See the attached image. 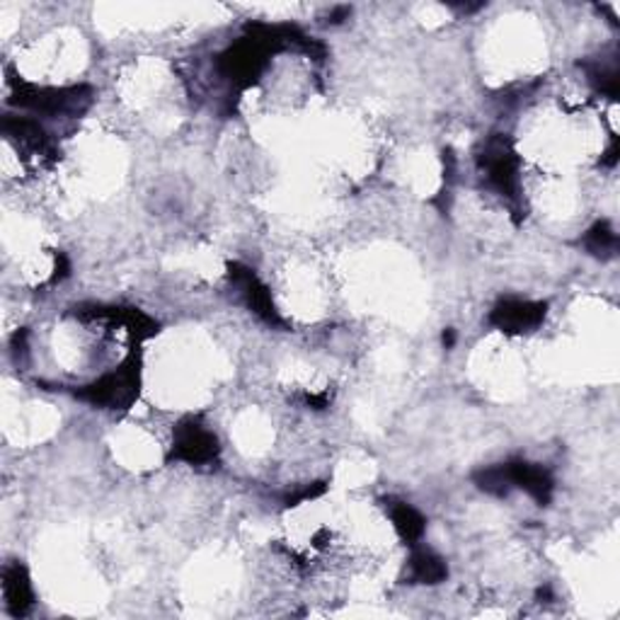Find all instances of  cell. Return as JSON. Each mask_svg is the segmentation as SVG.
Returning a JSON list of instances; mask_svg holds the SVG:
<instances>
[{
    "mask_svg": "<svg viewBox=\"0 0 620 620\" xmlns=\"http://www.w3.org/2000/svg\"><path fill=\"white\" fill-rule=\"evenodd\" d=\"M478 488L490 494H509V490H524L539 504H548L553 497V478L551 472L526 460H509L502 466L485 468L476 476Z\"/></svg>",
    "mask_w": 620,
    "mask_h": 620,
    "instance_id": "1",
    "label": "cell"
},
{
    "mask_svg": "<svg viewBox=\"0 0 620 620\" xmlns=\"http://www.w3.org/2000/svg\"><path fill=\"white\" fill-rule=\"evenodd\" d=\"M139 385H141V367L139 359L131 357L124 367L102 376L100 381L80 388L76 395L88 400V403L97 407L124 410L139 398Z\"/></svg>",
    "mask_w": 620,
    "mask_h": 620,
    "instance_id": "2",
    "label": "cell"
},
{
    "mask_svg": "<svg viewBox=\"0 0 620 620\" xmlns=\"http://www.w3.org/2000/svg\"><path fill=\"white\" fill-rule=\"evenodd\" d=\"M15 102L42 115L78 117L90 107L93 90L85 88V85H78V88H34V85L20 83L15 90Z\"/></svg>",
    "mask_w": 620,
    "mask_h": 620,
    "instance_id": "3",
    "label": "cell"
},
{
    "mask_svg": "<svg viewBox=\"0 0 620 620\" xmlns=\"http://www.w3.org/2000/svg\"><path fill=\"white\" fill-rule=\"evenodd\" d=\"M480 167L492 189L512 202L519 199V157L504 137H494L485 143Z\"/></svg>",
    "mask_w": 620,
    "mask_h": 620,
    "instance_id": "4",
    "label": "cell"
},
{
    "mask_svg": "<svg viewBox=\"0 0 620 620\" xmlns=\"http://www.w3.org/2000/svg\"><path fill=\"white\" fill-rule=\"evenodd\" d=\"M228 274H230V282H233L236 289L240 291L242 301H246V306L254 315H258L260 320H264L267 325H274V327H284V320H282V315H279L276 306H274L270 289H267L260 282V276L254 274L250 267L233 262V264L228 267Z\"/></svg>",
    "mask_w": 620,
    "mask_h": 620,
    "instance_id": "5",
    "label": "cell"
},
{
    "mask_svg": "<svg viewBox=\"0 0 620 620\" xmlns=\"http://www.w3.org/2000/svg\"><path fill=\"white\" fill-rule=\"evenodd\" d=\"M173 456L189 466H209L218 456V439L197 420H185L175 429Z\"/></svg>",
    "mask_w": 620,
    "mask_h": 620,
    "instance_id": "6",
    "label": "cell"
},
{
    "mask_svg": "<svg viewBox=\"0 0 620 620\" xmlns=\"http://www.w3.org/2000/svg\"><path fill=\"white\" fill-rule=\"evenodd\" d=\"M545 320V303L539 301H502L490 313V323L507 335H521Z\"/></svg>",
    "mask_w": 620,
    "mask_h": 620,
    "instance_id": "7",
    "label": "cell"
},
{
    "mask_svg": "<svg viewBox=\"0 0 620 620\" xmlns=\"http://www.w3.org/2000/svg\"><path fill=\"white\" fill-rule=\"evenodd\" d=\"M3 597L10 613L22 616L30 611V606L34 601L30 577L24 573L22 565H8L3 573Z\"/></svg>",
    "mask_w": 620,
    "mask_h": 620,
    "instance_id": "8",
    "label": "cell"
},
{
    "mask_svg": "<svg viewBox=\"0 0 620 620\" xmlns=\"http://www.w3.org/2000/svg\"><path fill=\"white\" fill-rule=\"evenodd\" d=\"M448 575V567L439 555L432 553L429 548H417L412 545V557H410V581L415 585H439Z\"/></svg>",
    "mask_w": 620,
    "mask_h": 620,
    "instance_id": "9",
    "label": "cell"
},
{
    "mask_svg": "<svg viewBox=\"0 0 620 620\" xmlns=\"http://www.w3.org/2000/svg\"><path fill=\"white\" fill-rule=\"evenodd\" d=\"M385 512L391 514L395 531L407 545H417L422 541L424 529H427V521H424V516L417 512L415 507L391 500V502H385Z\"/></svg>",
    "mask_w": 620,
    "mask_h": 620,
    "instance_id": "10",
    "label": "cell"
},
{
    "mask_svg": "<svg viewBox=\"0 0 620 620\" xmlns=\"http://www.w3.org/2000/svg\"><path fill=\"white\" fill-rule=\"evenodd\" d=\"M585 246L589 248V252L599 254V258H611V254L618 250V236L609 221H599L597 226H591L587 230Z\"/></svg>",
    "mask_w": 620,
    "mask_h": 620,
    "instance_id": "11",
    "label": "cell"
},
{
    "mask_svg": "<svg viewBox=\"0 0 620 620\" xmlns=\"http://www.w3.org/2000/svg\"><path fill=\"white\" fill-rule=\"evenodd\" d=\"M589 80L597 85V90L609 95L611 100L618 97V70L616 68H606V66H587Z\"/></svg>",
    "mask_w": 620,
    "mask_h": 620,
    "instance_id": "12",
    "label": "cell"
},
{
    "mask_svg": "<svg viewBox=\"0 0 620 620\" xmlns=\"http://www.w3.org/2000/svg\"><path fill=\"white\" fill-rule=\"evenodd\" d=\"M444 345H446V347H452V345H454V333H452V330L444 333Z\"/></svg>",
    "mask_w": 620,
    "mask_h": 620,
    "instance_id": "13",
    "label": "cell"
}]
</instances>
